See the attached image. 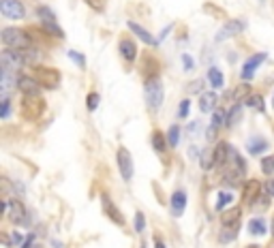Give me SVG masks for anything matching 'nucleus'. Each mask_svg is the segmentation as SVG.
<instances>
[{"instance_id": "4468645a", "label": "nucleus", "mask_w": 274, "mask_h": 248, "mask_svg": "<svg viewBox=\"0 0 274 248\" xmlns=\"http://www.w3.org/2000/svg\"><path fill=\"white\" fill-rule=\"evenodd\" d=\"M264 60H266V53H255V56H251L249 60L244 62V67H242V77L244 79H253L255 71L259 69V64Z\"/></svg>"}, {"instance_id": "c756f323", "label": "nucleus", "mask_w": 274, "mask_h": 248, "mask_svg": "<svg viewBox=\"0 0 274 248\" xmlns=\"http://www.w3.org/2000/svg\"><path fill=\"white\" fill-rule=\"evenodd\" d=\"M261 171H264L266 176L274 174V156H264V159H261Z\"/></svg>"}, {"instance_id": "7ed1b4c3", "label": "nucleus", "mask_w": 274, "mask_h": 248, "mask_svg": "<svg viewBox=\"0 0 274 248\" xmlns=\"http://www.w3.org/2000/svg\"><path fill=\"white\" fill-rule=\"evenodd\" d=\"M43 109H45V103L39 99V96H24L21 99V114L24 118H28V120H37Z\"/></svg>"}, {"instance_id": "79ce46f5", "label": "nucleus", "mask_w": 274, "mask_h": 248, "mask_svg": "<svg viewBox=\"0 0 274 248\" xmlns=\"http://www.w3.org/2000/svg\"><path fill=\"white\" fill-rule=\"evenodd\" d=\"M266 191H268V195L274 197V180H268L266 182Z\"/></svg>"}, {"instance_id": "4be33fe9", "label": "nucleus", "mask_w": 274, "mask_h": 248, "mask_svg": "<svg viewBox=\"0 0 274 248\" xmlns=\"http://www.w3.org/2000/svg\"><path fill=\"white\" fill-rule=\"evenodd\" d=\"M152 148L157 150V152H165V148H167V139L163 137V133L161 131L152 133Z\"/></svg>"}, {"instance_id": "f3484780", "label": "nucleus", "mask_w": 274, "mask_h": 248, "mask_svg": "<svg viewBox=\"0 0 274 248\" xmlns=\"http://www.w3.org/2000/svg\"><path fill=\"white\" fill-rule=\"evenodd\" d=\"M240 216H242V210L240 208H232L227 212H223V227H229V229H238L240 227Z\"/></svg>"}, {"instance_id": "20e7f679", "label": "nucleus", "mask_w": 274, "mask_h": 248, "mask_svg": "<svg viewBox=\"0 0 274 248\" xmlns=\"http://www.w3.org/2000/svg\"><path fill=\"white\" fill-rule=\"evenodd\" d=\"M37 15H39L43 28H45L47 32H52L54 36H58V39H62L64 32L60 30V26H58V21H56V15H54L50 9H47V7H39V9H37Z\"/></svg>"}, {"instance_id": "a19ab883", "label": "nucleus", "mask_w": 274, "mask_h": 248, "mask_svg": "<svg viewBox=\"0 0 274 248\" xmlns=\"http://www.w3.org/2000/svg\"><path fill=\"white\" fill-rule=\"evenodd\" d=\"M182 62H184V69H193V60H191L189 53H184V56H182Z\"/></svg>"}, {"instance_id": "2eb2a0df", "label": "nucleus", "mask_w": 274, "mask_h": 248, "mask_svg": "<svg viewBox=\"0 0 274 248\" xmlns=\"http://www.w3.org/2000/svg\"><path fill=\"white\" fill-rule=\"evenodd\" d=\"M242 30H244V21H242V19H234V21H227V26H225L223 30H219V35H217V41H225V39H229V36L238 35V32H242Z\"/></svg>"}, {"instance_id": "473e14b6", "label": "nucleus", "mask_w": 274, "mask_h": 248, "mask_svg": "<svg viewBox=\"0 0 274 248\" xmlns=\"http://www.w3.org/2000/svg\"><path fill=\"white\" fill-rule=\"evenodd\" d=\"M99 101H101L99 94H96V92H90V94H88V101H86V105H88L90 111H94L96 107H99Z\"/></svg>"}, {"instance_id": "cd10ccee", "label": "nucleus", "mask_w": 274, "mask_h": 248, "mask_svg": "<svg viewBox=\"0 0 274 248\" xmlns=\"http://www.w3.org/2000/svg\"><path fill=\"white\" fill-rule=\"evenodd\" d=\"M264 150H268V142H264V139H253V142L249 143V152L251 154H261Z\"/></svg>"}, {"instance_id": "f03ea898", "label": "nucleus", "mask_w": 274, "mask_h": 248, "mask_svg": "<svg viewBox=\"0 0 274 248\" xmlns=\"http://www.w3.org/2000/svg\"><path fill=\"white\" fill-rule=\"evenodd\" d=\"M146 101L150 109H161L163 105V84L159 77H148L146 79Z\"/></svg>"}, {"instance_id": "f257e3e1", "label": "nucleus", "mask_w": 274, "mask_h": 248, "mask_svg": "<svg viewBox=\"0 0 274 248\" xmlns=\"http://www.w3.org/2000/svg\"><path fill=\"white\" fill-rule=\"evenodd\" d=\"M2 43L9 50H18V52H26V50H30V45H32L28 32H24L21 28H4Z\"/></svg>"}, {"instance_id": "f8f14e48", "label": "nucleus", "mask_w": 274, "mask_h": 248, "mask_svg": "<svg viewBox=\"0 0 274 248\" xmlns=\"http://www.w3.org/2000/svg\"><path fill=\"white\" fill-rule=\"evenodd\" d=\"M7 214L13 223H26V220H28L24 203L18 201V199H15V201H7Z\"/></svg>"}, {"instance_id": "393cba45", "label": "nucleus", "mask_w": 274, "mask_h": 248, "mask_svg": "<svg viewBox=\"0 0 274 248\" xmlns=\"http://www.w3.org/2000/svg\"><path fill=\"white\" fill-rule=\"evenodd\" d=\"M208 79H210L212 88H221V86H223V73L219 71V69H214V67L208 71Z\"/></svg>"}, {"instance_id": "ea45409f", "label": "nucleus", "mask_w": 274, "mask_h": 248, "mask_svg": "<svg viewBox=\"0 0 274 248\" xmlns=\"http://www.w3.org/2000/svg\"><path fill=\"white\" fill-rule=\"evenodd\" d=\"M21 242H26V240H21V235L18 233V231H13V233H11V246H18V244H21Z\"/></svg>"}, {"instance_id": "dca6fc26", "label": "nucleus", "mask_w": 274, "mask_h": 248, "mask_svg": "<svg viewBox=\"0 0 274 248\" xmlns=\"http://www.w3.org/2000/svg\"><path fill=\"white\" fill-rule=\"evenodd\" d=\"M169 208H171V214H174V216H182V212H184V208H186V193L176 191L174 195H171Z\"/></svg>"}, {"instance_id": "9b49d317", "label": "nucleus", "mask_w": 274, "mask_h": 248, "mask_svg": "<svg viewBox=\"0 0 274 248\" xmlns=\"http://www.w3.org/2000/svg\"><path fill=\"white\" fill-rule=\"evenodd\" d=\"M0 88H2V96H9V92L13 88H18V75L11 69H4L0 71Z\"/></svg>"}, {"instance_id": "58836bf2", "label": "nucleus", "mask_w": 274, "mask_h": 248, "mask_svg": "<svg viewBox=\"0 0 274 248\" xmlns=\"http://www.w3.org/2000/svg\"><path fill=\"white\" fill-rule=\"evenodd\" d=\"M249 86H240V88H236V99H242V96H251L249 94Z\"/></svg>"}, {"instance_id": "2f4dec72", "label": "nucleus", "mask_w": 274, "mask_h": 248, "mask_svg": "<svg viewBox=\"0 0 274 248\" xmlns=\"http://www.w3.org/2000/svg\"><path fill=\"white\" fill-rule=\"evenodd\" d=\"M144 227H146V216H144V212H135V231L137 233H142Z\"/></svg>"}, {"instance_id": "49530a36", "label": "nucleus", "mask_w": 274, "mask_h": 248, "mask_svg": "<svg viewBox=\"0 0 274 248\" xmlns=\"http://www.w3.org/2000/svg\"><path fill=\"white\" fill-rule=\"evenodd\" d=\"M246 248H259V246H257V244H251V246H246Z\"/></svg>"}, {"instance_id": "c03bdc74", "label": "nucleus", "mask_w": 274, "mask_h": 248, "mask_svg": "<svg viewBox=\"0 0 274 248\" xmlns=\"http://www.w3.org/2000/svg\"><path fill=\"white\" fill-rule=\"evenodd\" d=\"M200 86H201V82H193V84L189 86V88H191V92H200V90H197V88H200Z\"/></svg>"}, {"instance_id": "a18cd8bd", "label": "nucleus", "mask_w": 274, "mask_h": 248, "mask_svg": "<svg viewBox=\"0 0 274 248\" xmlns=\"http://www.w3.org/2000/svg\"><path fill=\"white\" fill-rule=\"evenodd\" d=\"M154 246H157V248H165V244H163V242H161V238H157V240H154Z\"/></svg>"}, {"instance_id": "aec40b11", "label": "nucleus", "mask_w": 274, "mask_h": 248, "mask_svg": "<svg viewBox=\"0 0 274 248\" xmlns=\"http://www.w3.org/2000/svg\"><path fill=\"white\" fill-rule=\"evenodd\" d=\"M223 122H227V114H225L223 109H217L214 111V116H212V122H210V131H208V137H214L217 135V131L223 126Z\"/></svg>"}, {"instance_id": "4c0bfd02", "label": "nucleus", "mask_w": 274, "mask_h": 248, "mask_svg": "<svg viewBox=\"0 0 274 248\" xmlns=\"http://www.w3.org/2000/svg\"><path fill=\"white\" fill-rule=\"evenodd\" d=\"M86 4L94 11H103V0H86Z\"/></svg>"}, {"instance_id": "37998d69", "label": "nucleus", "mask_w": 274, "mask_h": 248, "mask_svg": "<svg viewBox=\"0 0 274 248\" xmlns=\"http://www.w3.org/2000/svg\"><path fill=\"white\" fill-rule=\"evenodd\" d=\"M32 242H35V235H28V238H26V242H24V244H21L19 248H30Z\"/></svg>"}, {"instance_id": "72a5a7b5", "label": "nucleus", "mask_w": 274, "mask_h": 248, "mask_svg": "<svg viewBox=\"0 0 274 248\" xmlns=\"http://www.w3.org/2000/svg\"><path fill=\"white\" fill-rule=\"evenodd\" d=\"M212 165H214V152H203V156H201V167H203V169H210Z\"/></svg>"}, {"instance_id": "412c9836", "label": "nucleus", "mask_w": 274, "mask_h": 248, "mask_svg": "<svg viewBox=\"0 0 274 248\" xmlns=\"http://www.w3.org/2000/svg\"><path fill=\"white\" fill-rule=\"evenodd\" d=\"M214 105H217V94L214 92H206L200 96V109L206 114V111H212Z\"/></svg>"}, {"instance_id": "ddd939ff", "label": "nucleus", "mask_w": 274, "mask_h": 248, "mask_svg": "<svg viewBox=\"0 0 274 248\" xmlns=\"http://www.w3.org/2000/svg\"><path fill=\"white\" fill-rule=\"evenodd\" d=\"M261 182H257V180H246L244 182V203L246 206H251V203H255L257 201V197L261 195Z\"/></svg>"}, {"instance_id": "39448f33", "label": "nucleus", "mask_w": 274, "mask_h": 248, "mask_svg": "<svg viewBox=\"0 0 274 248\" xmlns=\"http://www.w3.org/2000/svg\"><path fill=\"white\" fill-rule=\"evenodd\" d=\"M116 163H118V169H120L122 180L128 182L133 177V159H131V152H128L127 148H118Z\"/></svg>"}, {"instance_id": "423d86ee", "label": "nucleus", "mask_w": 274, "mask_h": 248, "mask_svg": "<svg viewBox=\"0 0 274 248\" xmlns=\"http://www.w3.org/2000/svg\"><path fill=\"white\" fill-rule=\"evenodd\" d=\"M0 64H2L4 69H11V71H18L26 64L24 60V53L18 52V50H4L0 53Z\"/></svg>"}, {"instance_id": "c9c22d12", "label": "nucleus", "mask_w": 274, "mask_h": 248, "mask_svg": "<svg viewBox=\"0 0 274 248\" xmlns=\"http://www.w3.org/2000/svg\"><path fill=\"white\" fill-rule=\"evenodd\" d=\"M69 58H71L73 62H77L79 67H86V58H84L79 52H73V50H71V52H69Z\"/></svg>"}, {"instance_id": "e433bc0d", "label": "nucleus", "mask_w": 274, "mask_h": 248, "mask_svg": "<svg viewBox=\"0 0 274 248\" xmlns=\"http://www.w3.org/2000/svg\"><path fill=\"white\" fill-rule=\"evenodd\" d=\"M189 109H191V103H189V101H182L180 109H178V116L180 118H186V116H189Z\"/></svg>"}, {"instance_id": "1a4fd4ad", "label": "nucleus", "mask_w": 274, "mask_h": 248, "mask_svg": "<svg viewBox=\"0 0 274 248\" xmlns=\"http://www.w3.org/2000/svg\"><path fill=\"white\" fill-rule=\"evenodd\" d=\"M101 206H103V212H105V214H107V216H110L111 220H114L116 225H120V227H122V225H125V216H122V214H120V210L116 208V203L111 201L107 193H103V195H101Z\"/></svg>"}, {"instance_id": "a878e982", "label": "nucleus", "mask_w": 274, "mask_h": 248, "mask_svg": "<svg viewBox=\"0 0 274 248\" xmlns=\"http://www.w3.org/2000/svg\"><path fill=\"white\" fill-rule=\"evenodd\" d=\"M246 105L253 107V109H257V111H264L266 109V107H264V96H261V94H251L249 99H246Z\"/></svg>"}, {"instance_id": "5701e85b", "label": "nucleus", "mask_w": 274, "mask_h": 248, "mask_svg": "<svg viewBox=\"0 0 274 248\" xmlns=\"http://www.w3.org/2000/svg\"><path fill=\"white\" fill-rule=\"evenodd\" d=\"M249 233H253V235H264L266 233V223L261 218H253L249 223Z\"/></svg>"}, {"instance_id": "f704fd0d", "label": "nucleus", "mask_w": 274, "mask_h": 248, "mask_svg": "<svg viewBox=\"0 0 274 248\" xmlns=\"http://www.w3.org/2000/svg\"><path fill=\"white\" fill-rule=\"evenodd\" d=\"M0 118H9V111H11V103H9V96H2V103H0Z\"/></svg>"}, {"instance_id": "09e8293b", "label": "nucleus", "mask_w": 274, "mask_h": 248, "mask_svg": "<svg viewBox=\"0 0 274 248\" xmlns=\"http://www.w3.org/2000/svg\"><path fill=\"white\" fill-rule=\"evenodd\" d=\"M272 103H274V99H272Z\"/></svg>"}, {"instance_id": "bb28decb", "label": "nucleus", "mask_w": 274, "mask_h": 248, "mask_svg": "<svg viewBox=\"0 0 274 248\" xmlns=\"http://www.w3.org/2000/svg\"><path fill=\"white\" fill-rule=\"evenodd\" d=\"M178 142H180V126H178V124H171V128L167 133V143L171 145V148H176Z\"/></svg>"}, {"instance_id": "7c9ffc66", "label": "nucleus", "mask_w": 274, "mask_h": 248, "mask_svg": "<svg viewBox=\"0 0 274 248\" xmlns=\"http://www.w3.org/2000/svg\"><path fill=\"white\" fill-rule=\"evenodd\" d=\"M24 60H26V64H37V62H39L41 60V53L39 52H32V50H26L24 52Z\"/></svg>"}, {"instance_id": "a211bd4d", "label": "nucleus", "mask_w": 274, "mask_h": 248, "mask_svg": "<svg viewBox=\"0 0 274 248\" xmlns=\"http://www.w3.org/2000/svg\"><path fill=\"white\" fill-rule=\"evenodd\" d=\"M118 50H120V56L125 58L127 62H133L137 58V47H135V43H133L131 39H122L120 45H118Z\"/></svg>"}, {"instance_id": "b1692460", "label": "nucleus", "mask_w": 274, "mask_h": 248, "mask_svg": "<svg viewBox=\"0 0 274 248\" xmlns=\"http://www.w3.org/2000/svg\"><path fill=\"white\" fill-rule=\"evenodd\" d=\"M240 116H242V105H234L232 107V111H229V116H227V122H225V126H236V122L240 120Z\"/></svg>"}, {"instance_id": "6e6552de", "label": "nucleus", "mask_w": 274, "mask_h": 248, "mask_svg": "<svg viewBox=\"0 0 274 248\" xmlns=\"http://www.w3.org/2000/svg\"><path fill=\"white\" fill-rule=\"evenodd\" d=\"M0 11H2L4 18L11 19H21L26 15V9L19 0H0Z\"/></svg>"}, {"instance_id": "6ab92c4d", "label": "nucleus", "mask_w": 274, "mask_h": 248, "mask_svg": "<svg viewBox=\"0 0 274 248\" xmlns=\"http://www.w3.org/2000/svg\"><path fill=\"white\" fill-rule=\"evenodd\" d=\"M128 28H131V32L137 36V39H142L146 45H154L157 43V39H152V35L146 30V28H142L139 24H135V21H128Z\"/></svg>"}, {"instance_id": "0eeeda50", "label": "nucleus", "mask_w": 274, "mask_h": 248, "mask_svg": "<svg viewBox=\"0 0 274 248\" xmlns=\"http://www.w3.org/2000/svg\"><path fill=\"white\" fill-rule=\"evenodd\" d=\"M35 77H37V82H39L43 88H47V90H52V88H56L58 84H60V73L56 71V69H37V73H35Z\"/></svg>"}, {"instance_id": "de8ad7c7", "label": "nucleus", "mask_w": 274, "mask_h": 248, "mask_svg": "<svg viewBox=\"0 0 274 248\" xmlns=\"http://www.w3.org/2000/svg\"><path fill=\"white\" fill-rule=\"evenodd\" d=\"M272 233H274V220H272Z\"/></svg>"}, {"instance_id": "c85d7f7f", "label": "nucleus", "mask_w": 274, "mask_h": 248, "mask_svg": "<svg viewBox=\"0 0 274 248\" xmlns=\"http://www.w3.org/2000/svg\"><path fill=\"white\" fill-rule=\"evenodd\" d=\"M232 201H234V195H232V193H219V199H217V210H219V212H223L225 206H229Z\"/></svg>"}, {"instance_id": "9d476101", "label": "nucleus", "mask_w": 274, "mask_h": 248, "mask_svg": "<svg viewBox=\"0 0 274 248\" xmlns=\"http://www.w3.org/2000/svg\"><path fill=\"white\" fill-rule=\"evenodd\" d=\"M41 84L37 82V77H28V75H21L18 77V90L24 92V96H39Z\"/></svg>"}]
</instances>
